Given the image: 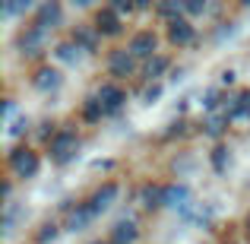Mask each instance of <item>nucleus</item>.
Segmentation results:
<instances>
[{"label":"nucleus","mask_w":250,"mask_h":244,"mask_svg":"<svg viewBox=\"0 0 250 244\" xmlns=\"http://www.w3.org/2000/svg\"><path fill=\"white\" fill-rule=\"evenodd\" d=\"M193 38H196V29L187 22V19H171L168 22V42L171 44H177V48H187V44H193Z\"/></svg>","instance_id":"nucleus-7"},{"label":"nucleus","mask_w":250,"mask_h":244,"mask_svg":"<svg viewBox=\"0 0 250 244\" xmlns=\"http://www.w3.org/2000/svg\"><path fill=\"white\" fill-rule=\"evenodd\" d=\"M95 29L102 32V35H117L121 32V13L114 10V6H102L95 16Z\"/></svg>","instance_id":"nucleus-9"},{"label":"nucleus","mask_w":250,"mask_h":244,"mask_svg":"<svg viewBox=\"0 0 250 244\" xmlns=\"http://www.w3.org/2000/svg\"><path fill=\"white\" fill-rule=\"evenodd\" d=\"M215 168H225V149H215Z\"/></svg>","instance_id":"nucleus-22"},{"label":"nucleus","mask_w":250,"mask_h":244,"mask_svg":"<svg viewBox=\"0 0 250 244\" xmlns=\"http://www.w3.org/2000/svg\"><path fill=\"white\" fill-rule=\"evenodd\" d=\"M98 219V213L92 209V203H76V209H70V219H67V228L70 232H83L85 225H92V222Z\"/></svg>","instance_id":"nucleus-8"},{"label":"nucleus","mask_w":250,"mask_h":244,"mask_svg":"<svg viewBox=\"0 0 250 244\" xmlns=\"http://www.w3.org/2000/svg\"><path fill=\"white\" fill-rule=\"evenodd\" d=\"M92 244H108V241H92Z\"/></svg>","instance_id":"nucleus-27"},{"label":"nucleus","mask_w":250,"mask_h":244,"mask_svg":"<svg viewBox=\"0 0 250 244\" xmlns=\"http://www.w3.org/2000/svg\"><path fill=\"white\" fill-rule=\"evenodd\" d=\"M187 13V0H159V16L162 19H181Z\"/></svg>","instance_id":"nucleus-14"},{"label":"nucleus","mask_w":250,"mask_h":244,"mask_svg":"<svg viewBox=\"0 0 250 244\" xmlns=\"http://www.w3.org/2000/svg\"><path fill=\"white\" fill-rule=\"evenodd\" d=\"M206 10V0H187V13H203Z\"/></svg>","instance_id":"nucleus-21"},{"label":"nucleus","mask_w":250,"mask_h":244,"mask_svg":"<svg viewBox=\"0 0 250 244\" xmlns=\"http://www.w3.org/2000/svg\"><path fill=\"white\" fill-rule=\"evenodd\" d=\"M250 117V92H238L231 98V124H241Z\"/></svg>","instance_id":"nucleus-12"},{"label":"nucleus","mask_w":250,"mask_h":244,"mask_svg":"<svg viewBox=\"0 0 250 244\" xmlns=\"http://www.w3.org/2000/svg\"><path fill=\"white\" fill-rule=\"evenodd\" d=\"M241 3H244V6H250V0H241Z\"/></svg>","instance_id":"nucleus-26"},{"label":"nucleus","mask_w":250,"mask_h":244,"mask_svg":"<svg viewBox=\"0 0 250 244\" xmlns=\"http://www.w3.org/2000/svg\"><path fill=\"white\" fill-rule=\"evenodd\" d=\"M136 222H117L114 235H111V244H133L136 241Z\"/></svg>","instance_id":"nucleus-16"},{"label":"nucleus","mask_w":250,"mask_h":244,"mask_svg":"<svg viewBox=\"0 0 250 244\" xmlns=\"http://www.w3.org/2000/svg\"><path fill=\"white\" fill-rule=\"evenodd\" d=\"M95 98H98V105H102L104 114H117V111L124 108V102H127L124 89H121V86H114V83H104L102 89L95 92Z\"/></svg>","instance_id":"nucleus-4"},{"label":"nucleus","mask_w":250,"mask_h":244,"mask_svg":"<svg viewBox=\"0 0 250 244\" xmlns=\"http://www.w3.org/2000/svg\"><path fill=\"white\" fill-rule=\"evenodd\" d=\"M57 86H61V73H57V70L42 67L35 73V89L38 92H51V89H57Z\"/></svg>","instance_id":"nucleus-13"},{"label":"nucleus","mask_w":250,"mask_h":244,"mask_svg":"<svg viewBox=\"0 0 250 244\" xmlns=\"http://www.w3.org/2000/svg\"><path fill=\"white\" fill-rule=\"evenodd\" d=\"M136 61H140V57H136L130 48H117V51H111V57H108V70H111V76H133V73H136Z\"/></svg>","instance_id":"nucleus-3"},{"label":"nucleus","mask_w":250,"mask_h":244,"mask_svg":"<svg viewBox=\"0 0 250 244\" xmlns=\"http://www.w3.org/2000/svg\"><path fill=\"white\" fill-rule=\"evenodd\" d=\"M83 51H85L83 44H76V42H63V44H57V51H54V54L61 57V61H67V64H76Z\"/></svg>","instance_id":"nucleus-17"},{"label":"nucleus","mask_w":250,"mask_h":244,"mask_svg":"<svg viewBox=\"0 0 250 244\" xmlns=\"http://www.w3.org/2000/svg\"><path fill=\"white\" fill-rule=\"evenodd\" d=\"M114 197H117V184H104V187H98L95 194L89 197V203H92V209H95V213L102 216L104 209H108L111 203H114Z\"/></svg>","instance_id":"nucleus-11"},{"label":"nucleus","mask_w":250,"mask_h":244,"mask_svg":"<svg viewBox=\"0 0 250 244\" xmlns=\"http://www.w3.org/2000/svg\"><path fill=\"white\" fill-rule=\"evenodd\" d=\"M149 3H152V0H136V6H149Z\"/></svg>","instance_id":"nucleus-25"},{"label":"nucleus","mask_w":250,"mask_h":244,"mask_svg":"<svg viewBox=\"0 0 250 244\" xmlns=\"http://www.w3.org/2000/svg\"><path fill=\"white\" fill-rule=\"evenodd\" d=\"M190 200L187 187H165V197H162V206H171V209H184Z\"/></svg>","instance_id":"nucleus-15"},{"label":"nucleus","mask_w":250,"mask_h":244,"mask_svg":"<svg viewBox=\"0 0 250 244\" xmlns=\"http://www.w3.org/2000/svg\"><path fill=\"white\" fill-rule=\"evenodd\" d=\"M130 51H133L140 61H149V57H155V51H159V38H155V32H136L133 38H130V44H127Z\"/></svg>","instance_id":"nucleus-6"},{"label":"nucleus","mask_w":250,"mask_h":244,"mask_svg":"<svg viewBox=\"0 0 250 244\" xmlns=\"http://www.w3.org/2000/svg\"><path fill=\"white\" fill-rule=\"evenodd\" d=\"M165 70H168V57H165V54L149 57V64H146V76H149V80H159Z\"/></svg>","instance_id":"nucleus-18"},{"label":"nucleus","mask_w":250,"mask_h":244,"mask_svg":"<svg viewBox=\"0 0 250 244\" xmlns=\"http://www.w3.org/2000/svg\"><path fill=\"white\" fill-rule=\"evenodd\" d=\"M35 6V0H16V10H32Z\"/></svg>","instance_id":"nucleus-23"},{"label":"nucleus","mask_w":250,"mask_h":244,"mask_svg":"<svg viewBox=\"0 0 250 244\" xmlns=\"http://www.w3.org/2000/svg\"><path fill=\"white\" fill-rule=\"evenodd\" d=\"M95 35H102V32L92 25V32H73V42H76V44H83L85 51H92V48H95Z\"/></svg>","instance_id":"nucleus-19"},{"label":"nucleus","mask_w":250,"mask_h":244,"mask_svg":"<svg viewBox=\"0 0 250 244\" xmlns=\"http://www.w3.org/2000/svg\"><path fill=\"white\" fill-rule=\"evenodd\" d=\"M38 153H32L29 146H16L10 153V168L16 177H35L38 175Z\"/></svg>","instance_id":"nucleus-2"},{"label":"nucleus","mask_w":250,"mask_h":244,"mask_svg":"<svg viewBox=\"0 0 250 244\" xmlns=\"http://www.w3.org/2000/svg\"><path fill=\"white\" fill-rule=\"evenodd\" d=\"M70 3H73V6H92L95 0H70Z\"/></svg>","instance_id":"nucleus-24"},{"label":"nucleus","mask_w":250,"mask_h":244,"mask_svg":"<svg viewBox=\"0 0 250 244\" xmlns=\"http://www.w3.org/2000/svg\"><path fill=\"white\" fill-rule=\"evenodd\" d=\"M35 22L44 25V29L57 25L61 22V3H57V0H44V3L38 6V13H35Z\"/></svg>","instance_id":"nucleus-10"},{"label":"nucleus","mask_w":250,"mask_h":244,"mask_svg":"<svg viewBox=\"0 0 250 244\" xmlns=\"http://www.w3.org/2000/svg\"><path fill=\"white\" fill-rule=\"evenodd\" d=\"M108 6H114L117 13H130V10H136V0H111Z\"/></svg>","instance_id":"nucleus-20"},{"label":"nucleus","mask_w":250,"mask_h":244,"mask_svg":"<svg viewBox=\"0 0 250 244\" xmlns=\"http://www.w3.org/2000/svg\"><path fill=\"white\" fill-rule=\"evenodd\" d=\"M76 153H80V136H76L73 130H61V133L51 140V162H54V165L73 162Z\"/></svg>","instance_id":"nucleus-1"},{"label":"nucleus","mask_w":250,"mask_h":244,"mask_svg":"<svg viewBox=\"0 0 250 244\" xmlns=\"http://www.w3.org/2000/svg\"><path fill=\"white\" fill-rule=\"evenodd\" d=\"M247 232H250V216H247Z\"/></svg>","instance_id":"nucleus-28"},{"label":"nucleus","mask_w":250,"mask_h":244,"mask_svg":"<svg viewBox=\"0 0 250 244\" xmlns=\"http://www.w3.org/2000/svg\"><path fill=\"white\" fill-rule=\"evenodd\" d=\"M44 42H48V29L38 25V22H32L29 29L19 35V51H22V54H38V51L44 48Z\"/></svg>","instance_id":"nucleus-5"}]
</instances>
